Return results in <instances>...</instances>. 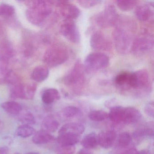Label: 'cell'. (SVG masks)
Listing matches in <instances>:
<instances>
[{"instance_id": "484cf974", "label": "cell", "mask_w": 154, "mask_h": 154, "mask_svg": "<svg viewBox=\"0 0 154 154\" xmlns=\"http://www.w3.org/2000/svg\"><path fill=\"white\" fill-rule=\"evenodd\" d=\"M138 1L135 0H119L116 1V5L120 10L128 11L137 7Z\"/></svg>"}, {"instance_id": "836d02e7", "label": "cell", "mask_w": 154, "mask_h": 154, "mask_svg": "<svg viewBox=\"0 0 154 154\" xmlns=\"http://www.w3.org/2000/svg\"><path fill=\"white\" fill-rule=\"evenodd\" d=\"M101 2V1L98 0H81L77 1L80 5L85 8H89L94 7L100 4Z\"/></svg>"}, {"instance_id": "8fae6325", "label": "cell", "mask_w": 154, "mask_h": 154, "mask_svg": "<svg viewBox=\"0 0 154 154\" xmlns=\"http://www.w3.org/2000/svg\"><path fill=\"white\" fill-rule=\"evenodd\" d=\"M60 12L65 20H73L81 15V10L79 8L69 2L65 1L60 6Z\"/></svg>"}, {"instance_id": "603a6c76", "label": "cell", "mask_w": 154, "mask_h": 154, "mask_svg": "<svg viewBox=\"0 0 154 154\" xmlns=\"http://www.w3.org/2000/svg\"><path fill=\"white\" fill-rule=\"evenodd\" d=\"M81 144L86 149H92L96 147L99 145L98 135L94 132L87 134L83 138Z\"/></svg>"}, {"instance_id": "30bf717a", "label": "cell", "mask_w": 154, "mask_h": 154, "mask_svg": "<svg viewBox=\"0 0 154 154\" xmlns=\"http://www.w3.org/2000/svg\"><path fill=\"white\" fill-rule=\"evenodd\" d=\"M135 85L134 90L148 92L151 90V80L148 72L146 69H141L134 72Z\"/></svg>"}, {"instance_id": "7402d4cb", "label": "cell", "mask_w": 154, "mask_h": 154, "mask_svg": "<svg viewBox=\"0 0 154 154\" xmlns=\"http://www.w3.org/2000/svg\"><path fill=\"white\" fill-rule=\"evenodd\" d=\"M125 107L115 106L112 107L109 114V118L112 121L117 123H122Z\"/></svg>"}, {"instance_id": "d6a6232c", "label": "cell", "mask_w": 154, "mask_h": 154, "mask_svg": "<svg viewBox=\"0 0 154 154\" xmlns=\"http://www.w3.org/2000/svg\"><path fill=\"white\" fill-rule=\"evenodd\" d=\"M133 136L135 138L138 139L145 137H153L154 136V130L150 128H142L136 131Z\"/></svg>"}, {"instance_id": "8d00e7d4", "label": "cell", "mask_w": 154, "mask_h": 154, "mask_svg": "<svg viewBox=\"0 0 154 154\" xmlns=\"http://www.w3.org/2000/svg\"><path fill=\"white\" fill-rule=\"evenodd\" d=\"M145 113L149 117L154 118V105L153 101L149 102L146 104L144 108Z\"/></svg>"}, {"instance_id": "e575fe53", "label": "cell", "mask_w": 154, "mask_h": 154, "mask_svg": "<svg viewBox=\"0 0 154 154\" xmlns=\"http://www.w3.org/2000/svg\"><path fill=\"white\" fill-rule=\"evenodd\" d=\"M58 151L60 154H74L75 148L74 146H60Z\"/></svg>"}, {"instance_id": "f1b7e54d", "label": "cell", "mask_w": 154, "mask_h": 154, "mask_svg": "<svg viewBox=\"0 0 154 154\" xmlns=\"http://www.w3.org/2000/svg\"><path fill=\"white\" fill-rule=\"evenodd\" d=\"M89 118L94 122H102L109 118V114L102 110H94L89 114Z\"/></svg>"}, {"instance_id": "9a60e30c", "label": "cell", "mask_w": 154, "mask_h": 154, "mask_svg": "<svg viewBox=\"0 0 154 154\" xmlns=\"http://www.w3.org/2000/svg\"><path fill=\"white\" fill-rule=\"evenodd\" d=\"M85 127L80 123L70 122L62 126L58 131V135L70 134L80 136L85 131Z\"/></svg>"}, {"instance_id": "f6af8a7d", "label": "cell", "mask_w": 154, "mask_h": 154, "mask_svg": "<svg viewBox=\"0 0 154 154\" xmlns=\"http://www.w3.org/2000/svg\"><path fill=\"white\" fill-rule=\"evenodd\" d=\"M19 154V153H17V154Z\"/></svg>"}, {"instance_id": "83f0119b", "label": "cell", "mask_w": 154, "mask_h": 154, "mask_svg": "<svg viewBox=\"0 0 154 154\" xmlns=\"http://www.w3.org/2000/svg\"><path fill=\"white\" fill-rule=\"evenodd\" d=\"M35 133V130L28 125H21L18 128L17 130V135L21 137L27 138Z\"/></svg>"}, {"instance_id": "ffe728a7", "label": "cell", "mask_w": 154, "mask_h": 154, "mask_svg": "<svg viewBox=\"0 0 154 154\" xmlns=\"http://www.w3.org/2000/svg\"><path fill=\"white\" fill-rule=\"evenodd\" d=\"M54 137L49 132L42 130L34 134L32 140L36 144H44L54 140Z\"/></svg>"}, {"instance_id": "ab89813d", "label": "cell", "mask_w": 154, "mask_h": 154, "mask_svg": "<svg viewBox=\"0 0 154 154\" xmlns=\"http://www.w3.org/2000/svg\"><path fill=\"white\" fill-rule=\"evenodd\" d=\"M135 154H151V152L147 149H142L140 151H137Z\"/></svg>"}, {"instance_id": "cb8c5ba5", "label": "cell", "mask_w": 154, "mask_h": 154, "mask_svg": "<svg viewBox=\"0 0 154 154\" xmlns=\"http://www.w3.org/2000/svg\"><path fill=\"white\" fill-rule=\"evenodd\" d=\"M129 75L128 72H122L117 75L114 79L116 86L123 91L128 90Z\"/></svg>"}, {"instance_id": "5bb4252c", "label": "cell", "mask_w": 154, "mask_h": 154, "mask_svg": "<svg viewBox=\"0 0 154 154\" xmlns=\"http://www.w3.org/2000/svg\"><path fill=\"white\" fill-rule=\"evenodd\" d=\"M135 15L139 21L146 22L153 17L154 11L148 4H142L136 7Z\"/></svg>"}, {"instance_id": "60d3db41", "label": "cell", "mask_w": 154, "mask_h": 154, "mask_svg": "<svg viewBox=\"0 0 154 154\" xmlns=\"http://www.w3.org/2000/svg\"><path fill=\"white\" fill-rule=\"evenodd\" d=\"M4 33V28L3 25L0 21V38L1 37Z\"/></svg>"}, {"instance_id": "f546056e", "label": "cell", "mask_w": 154, "mask_h": 154, "mask_svg": "<svg viewBox=\"0 0 154 154\" xmlns=\"http://www.w3.org/2000/svg\"><path fill=\"white\" fill-rule=\"evenodd\" d=\"M36 90L37 85L35 83L24 84V99H33Z\"/></svg>"}, {"instance_id": "d4e9b609", "label": "cell", "mask_w": 154, "mask_h": 154, "mask_svg": "<svg viewBox=\"0 0 154 154\" xmlns=\"http://www.w3.org/2000/svg\"><path fill=\"white\" fill-rule=\"evenodd\" d=\"M1 106L5 111L10 114L14 115L19 114L22 110L21 104L17 102H5L2 103Z\"/></svg>"}, {"instance_id": "4316f807", "label": "cell", "mask_w": 154, "mask_h": 154, "mask_svg": "<svg viewBox=\"0 0 154 154\" xmlns=\"http://www.w3.org/2000/svg\"><path fill=\"white\" fill-rule=\"evenodd\" d=\"M131 141V136L128 132H123L117 137L116 141L117 146L122 148L128 146Z\"/></svg>"}, {"instance_id": "ee69618b", "label": "cell", "mask_w": 154, "mask_h": 154, "mask_svg": "<svg viewBox=\"0 0 154 154\" xmlns=\"http://www.w3.org/2000/svg\"><path fill=\"white\" fill-rule=\"evenodd\" d=\"M27 154H40L37 152H30V153H27Z\"/></svg>"}, {"instance_id": "52a82bcc", "label": "cell", "mask_w": 154, "mask_h": 154, "mask_svg": "<svg viewBox=\"0 0 154 154\" xmlns=\"http://www.w3.org/2000/svg\"><path fill=\"white\" fill-rule=\"evenodd\" d=\"M84 67L78 60L66 75L64 76L63 82L65 85L75 87L80 85L84 80Z\"/></svg>"}, {"instance_id": "ac0fdd59", "label": "cell", "mask_w": 154, "mask_h": 154, "mask_svg": "<svg viewBox=\"0 0 154 154\" xmlns=\"http://www.w3.org/2000/svg\"><path fill=\"white\" fill-rule=\"evenodd\" d=\"M59 91L54 88H48L42 94V100L44 103L50 104L60 99Z\"/></svg>"}, {"instance_id": "4dcf8cb0", "label": "cell", "mask_w": 154, "mask_h": 154, "mask_svg": "<svg viewBox=\"0 0 154 154\" xmlns=\"http://www.w3.org/2000/svg\"><path fill=\"white\" fill-rule=\"evenodd\" d=\"M62 112L65 118L71 119L80 115L81 111L79 108L75 106H69L64 108Z\"/></svg>"}, {"instance_id": "1f68e13d", "label": "cell", "mask_w": 154, "mask_h": 154, "mask_svg": "<svg viewBox=\"0 0 154 154\" xmlns=\"http://www.w3.org/2000/svg\"><path fill=\"white\" fill-rule=\"evenodd\" d=\"M15 13V9L14 7L7 4L2 3L0 4V16L3 17H10Z\"/></svg>"}, {"instance_id": "9c48e42d", "label": "cell", "mask_w": 154, "mask_h": 154, "mask_svg": "<svg viewBox=\"0 0 154 154\" xmlns=\"http://www.w3.org/2000/svg\"><path fill=\"white\" fill-rule=\"evenodd\" d=\"M91 47L95 51H107L110 50L112 44L107 36L102 32L97 31L94 33L90 39Z\"/></svg>"}, {"instance_id": "e0dca14e", "label": "cell", "mask_w": 154, "mask_h": 154, "mask_svg": "<svg viewBox=\"0 0 154 154\" xmlns=\"http://www.w3.org/2000/svg\"><path fill=\"white\" fill-rule=\"evenodd\" d=\"M49 73V70L47 66L45 65L38 66L32 71L31 78L37 82H41L48 77Z\"/></svg>"}, {"instance_id": "74e56055", "label": "cell", "mask_w": 154, "mask_h": 154, "mask_svg": "<svg viewBox=\"0 0 154 154\" xmlns=\"http://www.w3.org/2000/svg\"><path fill=\"white\" fill-rule=\"evenodd\" d=\"M137 150L135 148H131L129 149H127L121 154H135Z\"/></svg>"}, {"instance_id": "f35d334b", "label": "cell", "mask_w": 154, "mask_h": 154, "mask_svg": "<svg viewBox=\"0 0 154 154\" xmlns=\"http://www.w3.org/2000/svg\"><path fill=\"white\" fill-rule=\"evenodd\" d=\"M9 149L7 146H0V154H8Z\"/></svg>"}, {"instance_id": "4fadbf2b", "label": "cell", "mask_w": 154, "mask_h": 154, "mask_svg": "<svg viewBox=\"0 0 154 154\" xmlns=\"http://www.w3.org/2000/svg\"><path fill=\"white\" fill-rule=\"evenodd\" d=\"M117 137V134L113 131H102L98 135V144L103 148H110L115 143Z\"/></svg>"}, {"instance_id": "5b68a950", "label": "cell", "mask_w": 154, "mask_h": 154, "mask_svg": "<svg viewBox=\"0 0 154 154\" xmlns=\"http://www.w3.org/2000/svg\"><path fill=\"white\" fill-rule=\"evenodd\" d=\"M109 64V57L104 53L94 52L87 55L84 60V65L88 70L97 71L105 69Z\"/></svg>"}, {"instance_id": "2e32d148", "label": "cell", "mask_w": 154, "mask_h": 154, "mask_svg": "<svg viewBox=\"0 0 154 154\" xmlns=\"http://www.w3.org/2000/svg\"><path fill=\"white\" fill-rule=\"evenodd\" d=\"M142 114L136 108L132 107H125L122 123L126 124H134L141 119Z\"/></svg>"}, {"instance_id": "6da1fadb", "label": "cell", "mask_w": 154, "mask_h": 154, "mask_svg": "<svg viewBox=\"0 0 154 154\" xmlns=\"http://www.w3.org/2000/svg\"><path fill=\"white\" fill-rule=\"evenodd\" d=\"M24 2L28 7L26 11L27 19L34 26H43L52 14L53 6L50 1L36 0Z\"/></svg>"}, {"instance_id": "7a4b0ae2", "label": "cell", "mask_w": 154, "mask_h": 154, "mask_svg": "<svg viewBox=\"0 0 154 154\" xmlns=\"http://www.w3.org/2000/svg\"><path fill=\"white\" fill-rule=\"evenodd\" d=\"M113 32V38L116 49L121 54H125L130 48L135 31V25L130 20L119 19Z\"/></svg>"}, {"instance_id": "d590c367", "label": "cell", "mask_w": 154, "mask_h": 154, "mask_svg": "<svg viewBox=\"0 0 154 154\" xmlns=\"http://www.w3.org/2000/svg\"><path fill=\"white\" fill-rule=\"evenodd\" d=\"M21 121L24 122L25 125H29L30 124H34L35 122V118L32 113L29 112L25 113L21 117Z\"/></svg>"}, {"instance_id": "d6986e66", "label": "cell", "mask_w": 154, "mask_h": 154, "mask_svg": "<svg viewBox=\"0 0 154 154\" xmlns=\"http://www.w3.org/2000/svg\"><path fill=\"white\" fill-rule=\"evenodd\" d=\"M60 124L58 121L52 115L46 117L42 124V130L48 132H54L59 128Z\"/></svg>"}, {"instance_id": "3957f363", "label": "cell", "mask_w": 154, "mask_h": 154, "mask_svg": "<svg viewBox=\"0 0 154 154\" xmlns=\"http://www.w3.org/2000/svg\"><path fill=\"white\" fill-rule=\"evenodd\" d=\"M69 57L67 48L62 44L57 43L52 45L46 50L43 61L48 66L54 67L64 63Z\"/></svg>"}, {"instance_id": "8992f818", "label": "cell", "mask_w": 154, "mask_h": 154, "mask_svg": "<svg viewBox=\"0 0 154 154\" xmlns=\"http://www.w3.org/2000/svg\"><path fill=\"white\" fill-rule=\"evenodd\" d=\"M153 48V37L149 34H143L133 40L130 50L133 54L140 55L151 51Z\"/></svg>"}, {"instance_id": "44dd1931", "label": "cell", "mask_w": 154, "mask_h": 154, "mask_svg": "<svg viewBox=\"0 0 154 154\" xmlns=\"http://www.w3.org/2000/svg\"><path fill=\"white\" fill-rule=\"evenodd\" d=\"M80 140V136L70 134L59 135L57 141L60 146H74Z\"/></svg>"}, {"instance_id": "277c9868", "label": "cell", "mask_w": 154, "mask_h": 154, "mask_svg": "<svg viewBox=\"0 0 154 154\" xmlns=\"http://www.w3.org/2000/svg\"><path fill=\"white\" fill-rule=\"evenodd\" d=\"M119 19V14L115 7L113 5H109L96 16L95 20L100 27L108 28L116 26Z\"/></svg>"}, {"instance_id": "7c38bea8", "label": "cell", "mask_w": 154, "mask_h": 154, "mask_svg": "<svg viewBox=\"0 0 154 154\" xmlns=\"http://www.w3.org/2000/svg\"><path fill=\"white\" fill-rule=\"evenodd\" d=\"M15 55V50L12 44L8 39L0 42V62L9 64Z\"/></svg>"}, {"instance_id": "b9f144b4", "label": "cell", "mask_w": 154, "mask_h": 154, "mask_svg": "<svg viewBox=\"0 0 154 154\" xmlns=\"http://www.w3.org/2000/svg\"><path fill=\"white\" fill-rule=\"evenodd\" d=\"M77 154H93L90 151H88L87 149H82V150H80Z\"/></svg>"}, {"instance_id": "ba28073f", "label": "cell", "mask_w": 154, "mask_h": 154, "mask_svg": "<svg viewBox=\"0 0 154 154\" xmlns=\"http://www.w3.org/2000/svg\"><path fill=\"white\" fill-rule=\"evenodd\" d=\"M60 34L68 41L78 44L81 41V35L73 20H65L60 27Z\"/></svg>"}, {"instance_id": "7bdbcfd3", "label": "cell", "mask_w": 154, "mask_h": 154, "mask_svg": "<svg viewBox=\"0 0 154 154\" xmlns=\"http://www.w3.org/2000/svg\"><path fill=\"white\" fill-rule=\"evenodd\" d=\"M4 128V124L2 122L0 121V133L2 131Z\"/></svg>"}]
</instances>
